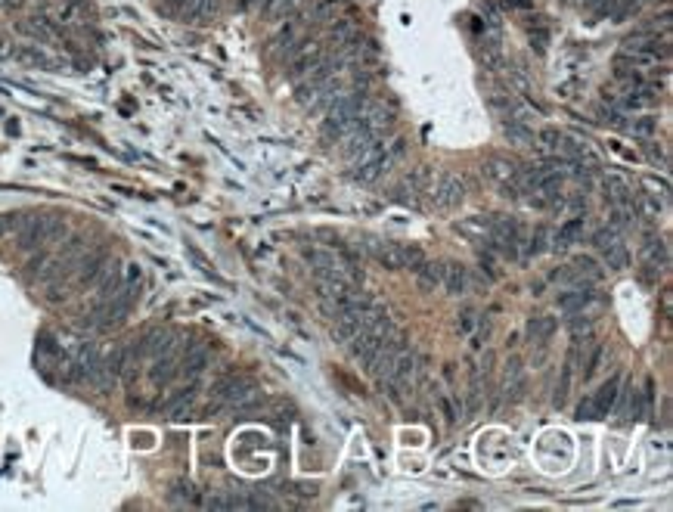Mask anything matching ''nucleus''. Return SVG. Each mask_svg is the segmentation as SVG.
I'll list each match as a JSON object with an SVG mask.
<instances>
[{
	"label": "nucleus",
	"mask_w": 673,
	"mask_h": 512,
	"mask_svg": "<svg viewBox=\"0 0 673 512\" xmlns=\"http://www.w3.org/2000/svg\"><path fill=\"white\" fill-rule=\"evenodd\" d=\"M363 109H366L363 93H335V100L329 102L326 122H323V137H326V140H332V137H345L357 124V118H360Z\"/></svg>",
	"instance_id": "obj_1"
},
{
	"label": "nucleus",
	"mask_w": 673,
	"mask_h": 512,
	"mask_svg": "<svg viewBox=\"0 0 673 512\" xmlns=\"http://www.w3.org/2000/svg\"><path fill=\"white\" fill-rule=\"evenodd\" d=\"M382 320H388V314H385V307L376 304V302H370V304H363V307H354V311H348L342 314V317H335V326H332V338L338 341V345H348L354 336H360V332L366 329H372L376 323Z\"/></svg>",
	"instance_id": "obj_2"
},
{
	"label": "nucleus",
	"mask_w": 673,
	"mask_h": 512,
	"mask_svg": "<svg viewBox=\"0 0 673 512\" xmlns=\"http://www.w3.org/2000/svg\"><path fill=\"white\" fill-rule=\"evenodd\" d=\"M258 404V385L252 379L242 375H230L220 379L215 385V407H236V410H249Z\"/></svg>",
	"instance_id": "obj_3"
},
{
	"label": "nucleus",
	"mask_w": 673,
	"mask_h": 512,
	"mask_svg": "<svg viewBox=\"0 0 673 512\" xmlns=\"http://www.w3.org/2000/svg\"><path fill=\"white\" fill-rule=\"evenodd\" d=\"M63 233V218L56 215H25L19 227V245L22 249H38Z\"/></svg>",
	"instance_id": "obj_4"
},
{
	"label": "nucleus",
	"mask_w": 673,
	"mask_h": 512,
	"mask_svg": "<svg viewBox=\"0 0 673 512\" xmlns=\"http://www.w3.org/2000/svg\"><path fill=\"white\" fill-rule=\"evenodd\" d=\"M391 336V320H382V323H376L372 329H366V332H360V336H354L348 345H351V354L360 361L363 366L372 361V354L379 351L382 345H385V338Z\"/></svg>",
	"instance_id": "obj_5"
},
{
	"label": "nucleus",
	"mask_w": 673,
	"mask_h": 512,
	"mask_svg": "<svg viewBox=\"0 0 673 512\" xmlns=\"http://www.w3.org/2000/svg\"><path fill=\"white\" fill-rule=\"evenodd\" d=\"M404 348H407V341L404 338H400V336H394V338H385V345H382L379 348V351L376 354H372V361L370 363H366L363 366V370L366 373H370V375H376V379L382 382V379H385V375H388V370H391V363H394V357L400 354V351H404Z\"/></svg>",
	"instance_id": "obj_6"
},
{
	"label": "nucleus",
	"mask_w": 673,
	"mask_h": 512,
	"mask_svg": "<svg viewBox=\"0 0 673 512\" xmlns=\"http://www.w3.org/2000/svg\"><path fill=\"white\" fill-rule=\"evenodd\" d=\"M465 199V183H463V177L459 174H444L438 181V186H434V205L438 208H456V205H463Z\"/></svg>",
	"instance_id": "obj_7"
},
{
	"label": "nucleus",
	"mask_w": 673,
	"mask_h": 512,
	"mask_svg": "<svg viewBox=\"0 0 673 512\" xmlns=\"http://www.w3.org/2000/svg\"><path fill=\"white\" fill-rule=\"evenodd\" d=\"M366 252L376 258L385 270H404V245L397 242H379V239H366Z\"/></svg>",
	"instance_id": "obj_8"
},
{
	"label": "nucleus",
	"mask_w": 673,
	"mask_h": 512,
	"mask_svg": "<svg viewBox=\"0 0 673 512\" xmlns=\"http://www.w3.org/2000/svg\"><path fill=\"white\" fill-rule=\"evenodd\" d=\"M124 283V270H122V264L118 261H109L103 270H99V277H97V298L99 302H109V298H115V292L122 289Z\"/></svg>",
	"instance_id": "obj_9"
},
{
	"label": "nucleus",
	"mask_w": 673,
	"mask_h": 512,
	"mask_svg": "<svg viewBox=\"0 0 673 512\" xmlns=\"http://www.w3.org/2000/svg\"><path fill=\"white\" fill-rule=\"evenodd\" d=\"M618 391H620V375L615 373V375H608V379L602 382L599 385V391L596 395H590L593 398V407H596V416H608L611 410H615V404H618Z\"/></svg>",
	"instance_id": "obj_10"
},
{
	"label": "nucleus",
	"mask_w": 673,
	"mask_h": 512,
	"mask_svg": "<svg viewBox=\"0 0 673 512\" xmlns=\"http://www.w3.org/2000/svg\"><path fill=\"white\" fill-rule=\"evenodd\" d=\"M416 363H419V361H416V354L404 348V351L394 357V363H391V370H388L385 379L391 382V385H404V382H410L416 375Z\"/></svg>",
	"instance_id": "obj_11"
},
{
	"label": "nucleus",
	"mask_w": 673,
	"mask_h": 512,
	"mask_svg": "<svg viewBox=\"0 0 673 512\" xmlns=\"http://www.w3.org/2000/svg\"><path fill=\"white\" fill-rule=\"evenodd\" d=\"M320 59H323V50L308 44V47L301 50V53H295V56H292V65H289V78H295V81H298V78H304V75H308L311 68L320 63Z\"/></svg>",
	"instance_id": "obj_12"
},
{
	"label": "nucleus",
	"mask_w": 673,
	"mask_h": 512,
	"mask_svg": "<svg viewBox=\"0 0 673 512\" xmlns=\"http://www.w3.org/2000/svg\"><path fill=\"white\" fill-rule=\"evenodd\" d=\"M605 196H608L618 208H633V190L627 186L624 177H618V174L605 177Z\"/></svg>",
	"instance_id": "obj_13"
},
{
	"label": "nucleus",
	"mask_w": 673,
	"mask_h": 512,
	"mask_svg": "<svg viewBox=\"0 0 673 512\" xmlns=\"http://www.w3.org/2000/svg\"><path fill=\"white\" fill-rule=\"evenodd\" d=\"M590 302H593L590 286H574L571 292H561V295H559V311H565V314H581Z\"/></svg>",
	"instance_id": "obj_14"
},
{
	"label": "nucleus",
	"mask_w": 673,
	"mask_h": 512,
	"mask_svg": "<svg viewBox=\"0 0 673 512\" xmlns=\"http://www.w3.org/2000/svg\"><path fill=\"white\" fill-rule=\"evenodd\" d=\"M208 361H211L208 348H205V345H193L190 351H186L183 363H181V373L186 375V379H195V375H199V373H205Z\"/></svg>",
	"instance_id": "obj_15"
},
{
	"label": "nucleus",
	"mask_w": 673,
	"mask_h": 512,
	"mask_svg": "<svg viewBox=\"0 0 673 512\" xmlns=\"http://www.w3.org/2000/svg\"><path fill=\"white\" fill-rule=\"evenodd\" d=\"M620 398V407H618V416L620 422H633L639 413H642V391H636L633 385H627V391H618Z\"/></svg>",
	"instance_id": "obj_16"
},
{
	"label": "nucleus",
	"mask_w": 673,
	"mask_h": 512,
	"mask_svg": "<svg viewBox=\"0 0 673 512\" xmlns=\"http://www.w3.org/2000/svg\"><path fill=\"white\" fill-rule=\"evenodd\" d=\"M416 273H419V279H416V283H419L422 292H434V289L444 283V264H438V261H425Z\"/></svg>",
	"instance_id": "obj_17"
},
{
	"label": "nucleus",
	"mask_w": 673,
	"mask_h": 512,
	"mask_svg": "<svg viewBox=\"0 0 673 512\" xmlns=\"http://www.w3.org/2000/svg\"><path fill=\"white\" fill-rule=\"evenodd\" d=\"M642 261H645V267L664 270V267L670 264L667 242H661V239H652V242H645V249H642Z\"/></svg>",
	"instance_id": "obj_18"
},
{
	"label": "nucleus",
	"mask_w": 673,
	"mask_h": 512,
	"mask_svg": "<svg viewBox=\"0 0 673 512\" xmlns=\"http://www.w3.org/2000/svg\"><path fill=\"white\" fill-rule=\"evenodd\" d=\"M583 233V218L577 215V218H571V220H565V224L559 227V233H556V242H552V249L556 252H561V249H568L571 242H574L577 236Z\"/></svg>",
	"instance_id": "obj_19"
},
{
	"label": "nucleus",
	"mask_w": 673,
	"mask_h": 512,
	"mask_svg": "<svg viewBox=\"0 0 673 512\" xmlns=\"http://www.w3.org/2000/svg\"><path fill=\"white\" fill-rule=\"evenodd\" d=\"M441 286H447L450 295H463L468 289V277H465L463 264H450V267H444V283Z\"/></svg>",
	"instance_id": "obj_20"
},
{
	"label": "nucleus",
	"mask_w": 673,
	"mask_h": 512,
	"mask_svg": "<svg viewBox=\"0 0 673 512\" xmlns=\"http://www.w3.org/2000/svg\"><path fill=\"white\" fill-rule=\"evenodd\" d=\"M19 28L25 34H31V38H38V41H50L56 34V25H50V19H44V16H35V19L22 22Z\"/></svg>",
	"instance_id": "obj_21"
},
{
	"label": "nucleus",
	"mask_w": 673,
	"mask_h": 512,
	"mask_svg": "<svg viewBox=\"0 0 673 512\" xmlns=\"http://www.w3.org/2000/svg\"><path fill=\"white\" fill-rule=\"evenodd\" d=\"M556 332V317H534L527 323V338L531 341H547Z\"/></svg>",
	"instance_id": "obj_22"
},
{
	"label": "nucleus",
	"mask_w": 673,
	"mask_h": 512,
	"mask_svg": "<svg viewBox=\"0 0 673 512\" xmlns=\"http://www.w3.org/2000/svg\"><path fill=\"white\" fill-rule=\"evenodd\" d=\"M193 400H195V391H193V388L181 391V395L171 400V407H168V416H171V420H183V416H190Z\"/></svg>",
	"instance_id": "obj_23"
},
{
	"label": "nucleus",
	"mask_w": 673,
	"mask_h": 512,
	"mask_svg": "<svg viewBox=\"0 0 673 512\" xmlns=\"http://www.w3.org/2000/svg\"><path fill=\"white\" fill-rule=\"evenodd\" d=\"M103 267H106V258H103V255H93V258L81 261V277H78V283H81V286L97 283V277H99V270H103Z\"/></svg>",
	"instance_id": "obj_24"
},
{
	"label": "nucleus",
	"mask_w": 673,
	"mask_h": 512,
	"mask_svg": "<svg viewBox=\"0 0 673 512\" xmlns=\"http://www.w3.org/2000/svg\"><path fill=\"white\" fill-rule=\"evenodd\" d=\"M602 255H605V264H608L611 270H624L627 264H630V252H627L620 242L608 245V249H602Z\"/></svg>",
	"instance_id": "obj_25"
},
{
	"label": "nucleus",
	"mask_w": 673,
	"mask_h": 512,
	"mask_svg": "<svg viewBox=\"0 0 673 512\" xmlns=\"http://www.w3.org/2000/svg\"><path fill=\"white\" fill-rule=\"evenodd\" d=\"M630 134L639 137V140H649V137L658 134V118H655V115L633 118V124H630Z\"/></svg>",
	"instance_id": "obj_26"
},
{
	"label": "nucleus",
	"mask_w": 673,
	"mask_h": 512,
	"mask_svg": "<svg viewBox=\"0 0 673 512\" xmlns=\"http://www.w3.org/2000/svg\"><path fill=\"white\" fill-rule=\"evenodd\" d=\"M655 100H658L655 87H642V90H630L627 97H624V106H627V109H645V106H652Z\"/></svg>",
	"instance_id": "obj_27"
},
{
	"label": "nucleus",
	"mask_w": 673,
	"mask_h": 512,
	"mask_svg": "<svg viewBox=\"0 0 673 512\" xmlns=\"http://www.w3.org/2000/svg\"><path fill=\"white\" fill-rule=\"evenodd\" d=\"M56 13H59V22H65V25H75V22H81V19H84V6H81V0H63Z\"/></svg>",
	"instance_id": "obj_28"
},
{
	"label": "nucleus",
	"mask_w": 673,
	"mask_h": 512,
	"mask_svg": "<svg viewBox=\"0 0 673 512\" xmlns=\"http://www.w3.org/2000/svg\"><path fill=\"white\" fill-rule=\"evenodd\" d=\"M171 375H177V366H174L171 351H168V354H161V357H158L156 366H152V382H168Z\"/></svg>",
	"instance_id": "obj_29"
},
{
	"label": "nucleus",
	"mask_w": 673,
	"mask_h": 512,
	"mask_svg": "<svg viewBox=\"0 0 673 512\" xmlns=\"http://www.w3.org/2000/svg\"><path fill=\"white\" fill-rule=\"evenodd\" d=\"M636 208L642 211V218H649V220H658V218H661V202L655 199L652 193H639V196H636Z\"/></svg>",
	"instance_id": "obj_30"
},
{
	"label": "nucleus",
	"mask_w": 673,
	"mask_h": 512,
	"mask_svg": "<svg viewBox=\"0 0 673 512\" xmlns=\"http://www.w3.org/2000/svg\"><path fill=\"white\" fill-rule=\"evenodd\" d=\"M547 239H549V230L543 227V224H537L534 227V233H531V242H527V255H540V252H547Z\"/></svg>",
	"instance_id": "obj_31"
},
{
	"label": "nucleus",
	"mask_w": 673,
	"mask_h": 512,
	"mask_svg": "<svg viewBox=\"0 0 673 512\" xmlns=\"http://www.w3.org/2000/svg\"><path fill=\"white\" fill-rule=\"evenodd\" d=\"M22 220H25L22 211H6V215H0V236L16 233V230L22 227Z\"/></svg>",
	"instance_id": "obj_32"
},
{
	"label": "nucleus",
	"mask_w": 673,
	"mask_h": 512,
	"mask_svg": "<svg viewBox=\"0 0 673 512\" xmlns=\"http://www.w3.org/2000/svg\"><path fill=\"white\" fill-rule=\"evenodd\" d=\"M615 242H620V236H618V227H608V230H599V233L593 236V245L596 249H608V245H615Z\"/></svg>",
	"instance_id": "obj_33"
},
{
	"label": "nucleus",
	"mask_w": 673,
	"mask_h": 512,
	"mask_svg": "<svg viewBox=\"0 0 673 512\" xmlns=\"http://www.w3.org/2000/svg\"><path fill=\"white\" fill-rule=\"evenodd\" d=\"M422 264H425V252H422V249H416V245H410V249L404 245V267L419 270Z\"/></svg>",
	"instance_id": "obj_34"
},
{
	"label": "nucleus",
	"mask_w": 673,
	"mask_h": 512,
	"mask_svg": "<svg viewBox=\"0 0 673 512\" xmlns=\"http://www.w3.org/2000/svg\"><path fill=\"white\" fill-rule=\"evenodd\" d=\"M354 34H357V28H354L351 22H338L335 28H332V38H335V44H351Z\"/></svg>",
	"instance_id": "obj_35"
},
{
	"label": "nucleus",
	"mask_w": 673,
	"mask_h": 512,
	"mask_svg": "<svg viewBox=\"0 0 673 512\" xmlns=\"http://www.w3.org/2000/svg\"><path fill=\"white\" fill-rule=\"evenodd\" d=\"M506 134H509V140H515V143H518V146H527V143L534 140V134L527 131V127H522V122H518V124H509V127H506Z\"/></svg>",
	"instance_id": "obj_36"
},
{
	"label": "nucleus",
	"mask_w": 673,
	"mask_h": 512,
	"mask_svg": "<svg viewBox=\"0 0 673 512\" xmlns=\"http://www.w3.org/2000/svg\"><path fill=\"white\" fill-rule=\"evenodd\" d=\"M19 59H25V63H35V65H50V56H44L41 50H19Z\"/></svg>",
	"instance_id": "obj_37"
},
{
	"label": "nucleus",
	"mask_w": 673,
	"mask_h": 512,
	"mask_svg": "<svg viewBox=\"0 0 673 512\" xmlns=\"http://www.w3.org/2000/svg\"><path fill=\"white\" fill-rule=\"evenodd\" d=\"M633 211H630V208H618L615 211V215H611V224H615V227H627V224H633Z\"/></svg>",
	"instance_id": "obj_38"
},
{
	"label": "nucleus",
	"mask_w": 673,
	"mask_h": 512,
	"mask_svg": "<svg viewBox=\"0 0 673 512\" xmlns=\"http://www.w3.org/2000/svg\"><path fill=\"white\" fill-rule=\"evenodd\" d=\"M577 420H599V416H596V407H593V398L581 400V407H577Z\"/></svg>",
	"instance_id": "obj_39"
},
{
	"label": "nucleus",
	"mask_w": 673,
	"mask_h": 512,
	"mask_svg": "<svg viewBox=\"0 0 673 512\" xmlns=\"http://www.w3.org/2000/svg\"><path fill=\"white\" fill-rule=\"evenodd\" d=\"M645 186H652V190H661V196H670V183L655 181V177H645Z\"/></svg>",
	"instance_id": "obj_40"
},
{
	"label": "nucleus",
	"mask_w": 673,
	"mask_h": 512,
	"mask_svg": "<svg viewBox=\"0 0 673 512\" xmlns=\"http://www.w3.org/2000/svg\"><path fill=\"white\" fill-rule=\"evenodd\" d=\"M472 326H475V314L465 311L463 317H459V329H463V332H472Z\"/></svg>",
	"instance_id": "obj_41"
},
{
	"label": "nucleus",
	"mask_w": 673,
	"mask_h": 512,
	"mask_svg": "<svg viewBox=\"0 0 673 512\" xmlns=\"http://www.w3.org/2000/svg\"><path fill=\"white\" fill-rule=\"evenodd\" d=\"M25 0H0V10H19Z\"/></svg>",
	"instance_id": "obj_42"
},
{
	"label": "nucleus",
	"mask_w": 673,
	"mask_h": 512,
	"mask_svg": "<svg viewBox=\"0 0 673 512\" xmlns=\"http://www.w3.org/2000/svg\"><path fill=\"white\" fill-rule=\"evenodd\" d=\"M506 4L515 6V10H527V6H531V0H506Z\"/></svg>",
	"instance_id": "obj_43"
},
{
	"label": "nucleus",
	"mask_w": 673,
	"mask_h": 512,
	"mask_svg": "<svg viewBox=\"0 0 673 512\" xmlns=\"http://www.w3.org/2000/svg\"><path fill=\"white\" fill-rule=\"evenodd\" d=\"M649 156H652L655 161H658V159H661V161H667V156H664V152H661L658 146H649Z\"/></svg>",
	"instance_id": "obj_44"
},
{
	"label": "nucleus",
	"mask_w": 673,
	"mask_h": 512,
	"mask_svg": "<svg viewBox=\"0 0 673 512\" xmlns=\"http://www.w3.org/2000/svg\"><path fill=\"white\" fill-rule=\"evenodd\" d=\"M590 4H608V0H590Z\"/></svg>",
	"instance_id": "obj_45"
}]
</instances>
